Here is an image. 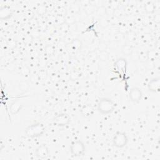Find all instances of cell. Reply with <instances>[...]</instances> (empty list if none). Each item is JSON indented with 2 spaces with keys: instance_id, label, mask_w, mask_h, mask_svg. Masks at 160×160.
Segmentation results:
<instances>
[{
  "instance_id": "ba28073f",
  "label": "cell",
  "mask_w": 160,
  "mask_h": 160,
  "mask_svg": "<svg viewBox=\"0 0 160 160\" xmlns=\"http://www.w3.org/2000/svg\"><path fill=\"white\" fill-rule=\"evenodd\" d=\"M127 61L124 58H120L118 59L114 63V68L116 69L120 73L126 72L127 68Z\"/></svg>"
},
{
  "instance_id": "30bf717a",
  "label": "cell",
  "mask_w": 160,
  "mask_h": 160,
  "mask_svg": "<svg viewBox=\"0 0 160 160\" xmlns=\"http://www.w3.org/2000/svg\"><path fill=\"white\" fill-rule=\"evenodd\" d=\"M12 14V12L9 7L4 6L0 10V18L1 19H7L9 18Z\"/></svg>"
},
{
  "instance_id": "277c9868",
  "label": "cell",
  "mask_w": 160,
  "mask_h": 160,
  "mask_svg": "<svg viewBox=\"0 0 160 160\" xmlns=\"http://www.w3.org/2000/svg\"><path fill=\"white\" fill-rule=\"evenodd\" d=\"M70 152L72 156L80 157L84 155L86 147L84 142L81 140H76L71 142L70 147Z\"/></svg>"
},
{
  "instance_id": "3957f363",
  "label": "cell",
  "mask_w": 160,
  "mask_h": 160,
  "mask_svg": "<svg viewBox=\"0 0 160 160\" xmlns=\"http://www.w3.org/2000/svg\"><path fill=\"white\" fill-rule=\"evenodd\" d=\"M128 137L125 132L117 131L112 137V142L114 146L117 148H123L128 143Z\"/></svg>"
},
{
  "instance_id": "7a4b0ae2",
  "label": "cell",
  "mask_w": 160,
  "mask_h": 160,
  "mask_svg": "<svg viewBox=\"0 0 160 160\" xmlns=\"http://www.w3.org/2000/svg\"><path fill=\"white\" fill-rule=\"evenodd\" d=\"M46 127L41 122H36L29 125L24 130L25 134L29 138H38L45 132Z\"/></svg>"
},
{
  "instance_id": "52a82bcc",
  "label": "cell",
  "mask_w": 160,
  "mask_h": 160,
  "mask_svg": "<svg viewBox=\"0 0 160 160\" xmlns=\"http://www.w3.org/2000/svg\"><path fill=\"white\" fill-rule=\"evenodd\" d=\"M35 154H36V156L39 159H46L49 156V148L46 144H42L39 146L36 149Z\"/></svg>"
},
{
  "instance_id": "8992f818",
  "label": "cell",
  "mask_w": 160,
  "mask_h": 160,
  "mask_svg": "<svg viewBox=\"0 0 160 160\" xmlns=\"http://www.w3.org/2000/svg\"><path fill=\"white\" fill-rule=\"evenodd\" d=\"M142 97V90L136 86L131 88L129 91V98L131 102L134 103H139Z\"/></svg>"
},
{
  "instance_id": "9c48e42d",
  "label": "cell",
  "mask_w": 160,
  "mask_h": 160,
  "mask_svg": "<svg viewBox=\"0 0 160 160\" xmlns=\"http://www.w3.org/2000/svg\"><path fill=\"white\" fill-rule=\"evenodd\" d=\"M160 79L159 78H155L149 81L148 84V89L150 92H156L159 91Z\"/></svg>"
},
{
  "instance_id": "6da1fadb",
  "label": "cell",
  "mask_w": 160,
  "mask_h": 160,
  "mask_svg": "<svg viewBox=\"0 0 160 160\" xmlns=\"http://www.w3.org/2000/svg\"><path fill=\"white\" fill-rule=\"evenodd\" d=\"M115 104L114 101L106 97L101 98L97 104V111L101 114H108L114 109Z\"/></svg>"
},
{
  "instance_id": "5b68a950",
  "label": "cell",
  "mask_w": 160,
  "mask_h": 160,
  "mask_svg": "<svg viewBox=\"0 0 160 160\" xmlns=\"http://www.w3.org/2000/svg\"><path fill=\"white\" fill-rule=\"evenodd\" d=\"M71 121V118L69 115L65 112L60 113L52 119V122L54 125L59 127H64L69 124Z\"/></svg>"
}]
</instances>
